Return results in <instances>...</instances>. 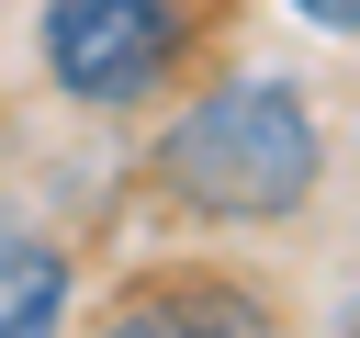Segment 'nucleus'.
Instances as JSON below:
<instances>
[{
    "instance_id": "2",
    "label": "nucleus",
    "mask_w": 360,
    "mask_h": 338,
    "mask_svg": "<svg viewBox=\"0 0 360 338\" xmlns=\"http://www.w3.org/2000/svg\"><path fill=\"white\" fill-rule=\"evenodd\" d=\"M191 34H202V0H45V23H34L45 79L90 113H135L146 90H169Z\"/></svg>"
},
{
    "instance_id": "4",
    "label": "nucleus",
    "mask_w": 360,
    "mask_h": 338,
    "mask_svg": "<svg viewBox=\"0 0 360 338\" xmlns=\"http://www.w3.org/2000/svg\"><path fill=\"white\" fill-rule=\"evenodd\" d=\"M56 327H68V248L0 214V338H56Z\"/></svg>"
},
{
    "instance_id": "5",
    "label": "nucleus",
    "mask_w": 360,
    "mask_h": 338,
    "mask_svg": "<svg viewBox=\"0 0 360 338\" xmlns=\"http://www.w3.org/2000/svg\"><path fill=\"white\" fill-rule=\"evenodd\" d=\"M292 11H304L326 45H349V34H360V0H292Z\"/></svg>"
},
{
    "instance_id": "1",
    "label": "nucleus",
    "mask_w": 360,
    "mask_h": 338,
    "mask_svg": "<svg viewBox=\"0 0 360 338\" xmlns=\"http://www.w3.org/2000/svg\"><path fill=\"white\" fill-rule=\"evenodd\" d=\"M158 180L169 203H191L202 225H281L315 203L326 180V124L315 101L281 79V68H236V79H202L169 135H158Z\"/></svg>"
},
{
    "instance_id": "3",
    "label": "nucleus",
    "mask_w": 360,
    "mask_h": 338,
    "mask_svg": "<svg viewBox=\"0 0 360 338\" xmlns=\"http://www.w3.org/2000/svg\"><path fill=\"white\" fill-rule=\"evenodd\" d=\"M90 338H281V315L248 282H225V270H158L124 304H101Z\"/></svg>"
}]
</instances>
